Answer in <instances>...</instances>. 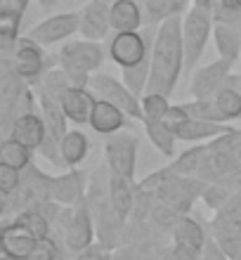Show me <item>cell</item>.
I'll return each mask as SVG.
<instances>
[{"label":"cell","instance_id":"1","mask_svg":"<svg viewBox=\"0 0 241 260\" xmlns=\"http://www.w3.org/2000/svg\"><path fill=\"white\" fill-rule=\"evenodd\" d=\"M185 71V43H182V14L159 21L152 48V78L149 90L170 97Z\"/></svg>","mask_w":241,"mask_h":260},{"label":"cell","instance_id":"2","mask_svg":"<svg viewBox=\"0 0 241 260\" xmlns=\"http://www.w3.org/2000/svg\"><path fill=\"white\" fill-rule=\"evenodd\" d=\"M57 64L69 74L76 88H90L92 74L104 64V48L99 41H66L62 43Z\"/></svg>","mask_w":241,"mask_h":260},{"label":"cell","instance_id":"3","mask_svg":"<svg viewBox=\"0 0 241 260\" xmlns=\"http://www.w3.org/2000/svg\"><path fill=\"white\" fill-rule=\"evenodd\" d=\"M215 12L213 7L192 3L182 14V43H185V71H194L199 67L208 38H213Z\"/></svg>","mask_w":241,"mask_h":260},{"label":"cell","instance_id":"4","mask_svg":"<svg viewBox=\"0 0 241 260\" xmlns=\"http://www.w3.org/2000/svg\"><path fill=\"white\" fill-rule=\"evenodd\" d=\"M154 38H156V31H152V28H147V31H142V28L140 31H118V34L111 36L109 45H107L109 59L121 69L142 62L152 55Z\"/></svg>","mask_w":241,"mask_h":260},{"label":"cell","instance_id":"5","mask_svg":"<svg viewBox=\"0 0 241 260\" xmlns=\"http://www.w3.org/2000/svg\"><path fill=\"white\" fill-rule=\"evenodd\" d=\"M95 232V215L88 204V197L78 201L76 206H69V211L64 213V246L66 251L76 255L88 246H92Z\"/></svg>","mask_w":241,"mask_h":260},{"label":"cell","instance_id":"6","mask_svg":"<svg viewBox=\"0 0 241 260\" xmlns=\"http://www.w3.org/2000/svg\"><path fill=\"white\" fill-rule=\"evenodd\" d=\"M137 149H140V137L135 133L121 130L107 137L104 142V161L111 173H118L123 178L135 180L137 173Z\"/></svg>","mask_w":241,"mask_h":260},{"label":"cell","instance_id":"7","mask_svg":"<svg viewBox=\"0 0 241 260\" xmlns=\"http://www.w3.org/2000/svg\"><path fill=\"white\" fill-rule=\"evenodd\" d=\"M90 88L95 90L97 97L109 100L111 104H116L118 109H123L135 121L145 118V114H142V97L135 95L123 81H118V78H114L109 74H92Z\"/></svg>","mask_w":241,"mask_h":260},{"label":"cell","instance_id":"8","mask_svg":"<svg viewBox=\"0 0 241 260\" xmlns=\"http://www.w3.org/2000/svg\"><path fill=\"white\" fill-rule=\"evenodd\" d=\"M5 69H12L14 74L24 78L28 85H36L45 76V52L43 45L31 41L28 36H21L17 41V50L10 62H5Z\"/></svg>","mask_w":241,"mask_h":260},{"label":"cell","instance_id":"9","mask_svg":"<svg viewBox=\"0 0 241 260\" xmlns=\"http://www.w3.org/2000/svg\"><path fill=\"white\" fill-rule=\"evenodd\" d=\"M78 28H81V12H59L38 21L33 28H28L26 36L38 45L48 48L57 43H66L71 36L78 34Z\"/></svg>","mask_w":241,"mask_h":260},{"label":"cell","instance_id":"10","mask_svg":"<svg viewBox=\"0 0 241 260\" xmlns=\"http://www.w3.org/2000/svg\"><path fill=\"white\" fill-rule=\"evenodd\" d=\"M234 64L225 62V59H215V62L201 64L194 69L192 81H189V95L192 100H213L225 85L232 74Z\"/></svg>","mask_w":241,"mask_h":260},{"label":"cell","instance_id":"11","mask_svg":"<svg viewBox=\"0 0 241 260\" xmlns=\"http://www.w3.org/2000/svg\"><path fill=\"white\" fill-rule=\"evenodd\" d=\"M88 197V175L78 168H69L62 175H55L50 182V199L59 206H76Z\"/></svg>","mask_w":241,"mask_h":260},{"label":"cell","instance_id":"12","mask_svg":"<svg viewBox=\"0 0 241 260\" xmlns=\"http://www.w3.org/2000/svg\"><path fill=\"white\" fill-rule=\"evenodd\" d=\"M111 31V3L109 0H90L81 10V28L78 34L88 41L102 43Z\"/></svg>","mask_w":241,"mask_h":260},{"label":"cell","instance_id":"13","mask_svg":"<svg viewBox=\"0 0 241 260\" xmlns=\"http://www.w3.org/2000/svg\"><path fill=\"white\" fill-rule=\"evenodd\" d=\"M173 133L182 142H203V140H220L222 135L232 133L227 123H211V121H201V118L187 116L182 121L170 123Z\"/></svg>","mask_w":241,"mask_h":260},{"label":"cell","instance_id":"14","mask_svg":"<svg viewBox=\"0 0 241 260\" xmlns=\"http://www.w3.org/2000/svg\"><path fill=\"white\" fill-rule=\"evenodd\" d=\"M128 114L123 109H118L116 104H111L109 100H102L97 97L95 109H92V116H90V128L95 130L97 135H114V133H121L128 125Z\"/></svg>","mask_w":241,"mask_h":260},{"label":"cell","instance_id":"15","mask_svg":"<svg viewBox=\"0 0 241 260\" xmlns=\"http://www.w3.org/2000/svg\"><path fill=\"white\" fill-rule=\"evenodd\" d=\"M48 135V125H45V118L41 116V111L36 114V111H28V114H21L17 121L12 123L7 137H14V140H19L21 144H26L28 149L38 151V147L43 144Z\"/></svg>","mask_w":241,"mask_h":260},{"label":"cell","instance_id":"16","mask_svg":"<svg viewBox=\"0 0 241 260\" xmlns=\"http://www.w3.org/2000/svg\"><path fill=\"white\" fill-rule=\"evenodd\" d=\"M135 199H137L135 180L123 178V175L109 171V201L123 222H128V218L135 211Z\"/></svg>","mask_w":241,"mask_h":260},{"label":"cell","instance_id":"17","mask_svg":"<svg viewBox=\"0 0 241 260\" xmlns=\"http://www.w3.org/2000/svg\"><path fill=\"white\" fill-rule=\"evenodd\" d=\"M36 97H38V111H41V116L45 118L48 130L55 137L62 140V137L69 133V123H71L69 116H66V111H64V107H62V100L55 95H50L48 90H43L41 85L36 90Z\"/></svg>","mask_w":241,"mask_h":260},{"label":"cell","instance_id":"18","mask_svg":"<svg viewBox=\"0 0 241 260\" xmlns=\"http://www.w3.org/2000/svg\"><path fill=\"white\" fill-rule=\"evenodd\" d=\"M59 100H62V107L71 123H76V125L90 123V116H92V109H95V102H97L92 88H76L74 85Z\"/></svg>","mask_w":241,"mask_h":260},{"label":"cell","instance_id":"19","mask_svg":"<svg viewBox=\"0 0 241 260\" xmlns=\"http://www.w3.org/2000/svg\"><path fill=\"white\" fill-rule=\"evenodd\" d=\"M213 43L220 59L229 64H236L241 59V28L234 24H225V21H215L213 28Z\"/></svg>","mask_w":241,"mask_h":260},{"label":"cell","instance_id":"20","mask_svg":"<svg viewBox=\"0 0 241 260\" xmlns=\"http://www.w3.org/2000/svg\"><path fill=\"white\" fill-rule=\"evenodd\" d=\"M36 241H38L36 237L26 234L12 222H7L3 227V232H0V251H3V255H10V258L26 260L31 255V251H33Z\"/></svg>","mask_w":241,"mask_h":260},{"label":"cell","instance_id":"21","mask_svg":"<svg viewBox=\"0 0 241 260\" xmlns=\"http://www.w3.org/2000/svg\"><path fill=\"white\" fill-rule=\"evenodd\" d=\"M142 7L137 0H114L111 3V31H140L142 28Z\"/></svg>","mask_w":241,"mask_h":260},{"label":"cell","instance_id":"22","mask_svg":"<svg viewBox=\"0 0 241 260\" xmlns=\"http://www.w3.org/2000/svg\"><path fill=\"white\" fill-rule=\"evenodd\" d=\"M170 234L175 246H185V248H192V251H203V246L208 241L206 230L194 218H189V215H182L178 220V225L170 230Z\"/></svg>","mask_w":241,"mask_h":260},{"label":"cell","instance_id":"23","mask_svg":"<svg viewBox=\"0 0 241 260\" xmlns=\"http://www.w3.org/2000/svg\"><path fill=\"white\" fill-rule=\"evenodd\" d=\"M88 151H90V140L83 130L74 128L62 137V156L66 168H78L88 158Z\"/></svg>","mask_w":241,"mask_h":260},{"label":"cell","instance_id":"24","mask_svg":"<svg viewBox=\"0 0 241 260\" xmlns=\"http://www.w3.org/2000/svg\"><path fill=\"white\" fill-rule=\"evenodd\" d=\"M142 123H145V133H147V137H149V142H152L163 156H168V158L175 156V142H178V137L173 133L170 123H168V121H154V118H145Z\"/></svg>","mask_w":241,"mask_h":260},{"label":"cell","instance_id":"25","mask_svg":"<svg viewBox=\"0 0 241 260\" xmlns=\"http://www.w3.org/2000/svg\"><path fill=\"white\" fill-rule=\"evenodd\" d=\"M0 164L12 166L17 171H26L33 164V149H28L26 144H21L14 137H5L0 144Z\"/></svg>","mask_w":241,"mask_h":260},{"label":"cell","instance_id":"26","mask_svg":"<svg viewBox=\"0 0 241 260\" xmlns=\"http://www.w3.org/2000/svg\"><path fill=\"white\" fill-rule=\"evenodd\" d=\"M12 225H17L19 230H24V232L36 237V239H45V237H50V225H52V222H50L38 208L31 206V208H24V211H19L14 215Z\"/></svg>","mask_w":241,"mask_h":260},{"label":"cell","instance_id":"27","mask_svg":"<svg viewBox=\"0 0 241 260\" xmlns=\"http://www.w3.org/2000/svg\"><path fill=\"white\" fill-rule=\"evenodd\" d=\"M149 78H152V55L142 59V62L132 64V67L121 69V81L137 97H142L149 90Z\"/></svg>","mask_w":241,"mask_h":260},{"label":"cell","instance_id":"28","mask_svg":"<svg viewBox=\"0 0 241 260\" xmlns=\"http://www.w3.org/2000/svg\"><path fill=\"white\" fill-rule=\"evenodd\" d=\"M206 154H208V147H194L189 151H182L180 156L173 158L170 171L175 175H196V173L203 171Z\"/></svg>","mask_w":241,"mask_h":260},{"label":"cell","instance_id":"29","mask_svg":"<svg viewBox=\"0 0 241 260\" xmlns=\"http://www.w3.org/2000/svg\"><path fill=\"white\" fill-rule=\"evenodd\" d=\"M170 100L163 92H156V90H147L142 95V114L145 118H154V121H165L168 114H170ZM142 118V121H145Z\"/></svg>","mask_w":241,"mask_h":260},{"label":"cell","instance_id":"30","mask_svg":"<svg viewBox=\"0 0 241 260\" xmlns=\"http://www.w3.org/2000/svg\"><path fill=\"white\" fill-rule=\"evenodd\" d=\"M187 109V114L194 118H201V121H211V123H227L225 114L220 111L215 100H189V102L182 104Z\"/></svg>","mask_w":241,"mask_h":260},{"label":"cell","instance_id":"31","mask_svg":"<svg viewBox=\"0 0 241 260\" xmlns=\"http://www.w3.org/2000/svg\"><path fill=\"white\" fill-rule=\"evenodd\" d=\"M36 85H41L43 90H48L50 95H55V97H62L69 88H74V83H71L69 74H66L59 64H57V69H48V71H45V76H43Z\"/></svg>","mask_w":241,"mask_h":260},{"label":"cell","instance_id":"32","mask_svg":"<svg viewBox=\"0 0 241 260\" xmlns=\"http://www.w3.org/2000/svg\"><path fill=\"white\" fill-rule=\"evenodd\" d=\"M215 102H218V107H220V111L225 114V118L229 121H236V118H241V95L236 92L232 85H225V88L218 92V95L213 97Z\"/></svg>","mask_w":241,"mask_h":260},{"label":"cell","instance_id":"33","mask_svg":"<svg viewBox=\"0 0 241 260\" xmlns=\"http://www.w3.org/2000/svg\"><path fill=\"white\" fill-rule=\"evenodd\" d=\"M215 21L241 26V0H215Z\"/></svg>","mask_w":241,"mask_h":260},{"label":"cell","instance_id":"34","mask_svg":"<svg viewBox=\"0 0 241 260\" xmlns=\"http://www.w3.org/2000/svg\"><path fill=\"white\" fill-rule=\"evenodd\" d=\"M21 180H24V171H17L12 166L0 164V194H3V199L12 197L21 187Z\"/></svg>","mask_w":241,"mask_h":260},{"label":"cell","instance_id":"35","mask_svg":"<svg viewBox=\"0 0 241 260\" xmlns=\"http://www.w3.org/2000/svg\"><path fill=\"white\" fill-rule=\"evenodd\" d=\"M59 258V246L52 237H45V239H38L36 241L33 251L28 255L26 260H57Z\"/></svg>","mask_w":241,"mask_h":260},{"label":"cell","instance_id":"36","mask_svg":"<svg viewBox=\"0 0 241 260\" xmlns=\"http://www.w3.org/2000/svg\"><path fill=\"white\" fill-rule=\"evenodd\" d=\"M232 197H234V194L227 189V185H218V182L208 185L206 192H203V199H206V204L211 206V208H215V211H220L222 206L227 204Z\"/></svg>","mask_w":241,"mask_h":260},{"label":"cell","instance_id":"37","mask_svg":"<svg viewBox=\"0 0 241 260\" xmlns=\"http://www.w3.org/2000/svg\"><path fill=\"white\" fill-rule=\"evenodd\" d=\"M74 260H114V255H111V248L102 246V244L97 241V244L88 246L85 251L76 253V258H74Z\"/></svg>","mask_w":241,"mask_h":260},{"label":"cell","instance_id":"38","mask_svg":"<svg viewBox=\"0 0 241 260\" xmlns=\"http://www.w3.org/2000/svg\"><path fill=\"white\" fill-rule=\"evenodd\" d=\"M201 260H232V258L227 255V251L220 246V241L215 237H208L206 246L201 251Z\"/></svg>","mask_w":241,"mask_h":260},{"label":"cell","instance_id":"39","mask_svg":"<svg viewBox=\"0 0 241 260\" xmlns=\"http://www.w3.org/2000/svg\"><path fill=\"white\" fill-rule=\"evenodd\" d=\"M227 85H232V88L236 90L241 95V74H229V78H227Z\"/></svg>","mask_w":241,"mask_h":260},{"label":"cell","instance_id":"40","mask_svg":"<svg viewBox=\"0 0 241 260\" xmlns=\"http://www.w3.org/2000/svg\"><path fill=\"white\" fill-rule=\"evenodd\" d=\"M17 10H21V12H26V7H28V0H10Z\"/></svg>","mask_w":241,"mask_h":260},{"label":"cell","instance_id":"41","mask_svg":"<svg viewBox=\"0 0 241 260\" xmlns=\"http://www.w3.org/2000/svg\"><path fill=\"white\" fill-rule=\"evenodd\" d=\"M57 3H59V0H38V5H41L43 10H52Z\"/></svg>","mask_w":241,"mask_h":260},{"label":"cell","instance_id":"42","mask_svg":"<svg viewBox=\"0 0 241 260\" xmlns=\"http://www.w3.org/2000/svg\"><path fill=\"white\" fill-rule=\"evenodd\" d=\"M194 3H201V5H208V7H215V0H194Z\"/></svg>","mask_w":241,"mask_h":260},{"label":"cell","instance_id":"43","mask_svg":"<svg viewBox=\"0 0 241 260\" xmlns=\"http://www.w3.org/2000/svg\"><path fill=\"white\" fill-rule=\"evenodd\" d=\"M161 260H182V258H178V255H173L170 251H168V253H165V255H163V258H161Z\"/></svg>","mask_w":241,"mask_h":260}]
</instances>
